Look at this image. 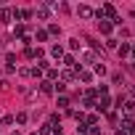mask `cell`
Segmentation results:
<instances>
[{"label": "cell", "mask_w": 135, "mask_h": 135, "mask_svg": "<svg viewBox=\"0 0 135 135\" xmlns=\"http://www.w3.org/2000/svg\"><path fill=\"white\" fill-rule=\"evenodd\" d=\"M74 74H77V80H80V82H85V85H90V82H93V72L82 69V66H77V69H74Z\"/></svg>", "instance_id": "1"}, {"label": "cell", "mask_w": 135, "mask_h": 135, "mask_svg": "<svg viewBox=\"0 0 135 135\" xmlns=\"http://www.w3.org/2000/svg\"><path fill=\"white\" fill-rule=\"evenodd\" d=\"M122 114H124V119H132L135 117V101H124L122 103Z\"/></svg>", "instance_id": "2"}, {"label": "cell", "mask_w": 135, "mask_h": 135, "mask_svg": "<svg viewBox=\"0 0 135 135\" xmlns=\"http://www.w3.org/2000/svg\"><path fill=\"white\" fill-rule=\"evenodd\" d=\"M98 29H101V35H111V29H114V24H111L109 19H98Z\"/></svg>", "instance_id": "3"}, {"label": "cell", "mask_w": 135, "mask_h": 135, "mask_svg": "<svg viewBox=\"0 0 135 135\" xmlns=\"http://www.w3.org/2000/svg\"><path fill=\"white\" fill-rule=\"evenodd\" d=\"M77 13H80V19H93V16H95V11H93L90 6H80Z\"/></svg>", "instance_id": "4"}, {"label": "cell", "mask_w": 135, "mask_h": 135, "mask_svg": "<svg viewBox=\"0 0 135 135\" xmlns=\"http://www.w3.org/2000/svg\"><path fill=\"white\" fill-rule=\"evenodd\" d=\"M72 80H77L74 69H64V72H61V82H72Z\"/></svg>", "instance_id": "5"}, {"label": "cell", "mask_w": 135, "mask_h": 135, "mask_svg": "<svg viewBox=\"0 0 135 135\" xmlns=\"http://www.w3.org/2000/svg\"><path fill=\"white\" fill-rule=\"evenodd\" d=\"M32 13H35L40 21H45V19H48V6H40V8H37V11H32Z\"/></svg>", "instance_id": "6"}, {"label": "cell", "mask_w": 135, "mask_h": 135, "mask_svg": "<svg viewBox=\"0 0 135 135\" xmlns=\"http://www.w3.org/2000/svg\"><path fill=\"white\" fill-rule=\"evenodd\" d=\"M82 61H85V64H93V66L98 64V58H95V53H93V50H88V53H82Z\"/></svg>", "instance_id": "7"}, {"label": "cell", "mask_w": 135, "mask_h": 135, "mask_svg": "<svg viewBox=\"0 0 135 135\" xmlns=\"http://www.w3.org/2000/svg\"><path fill=\"white\" fill-rule=\"evenodd\" d=\"M40 93H45V95H50V93H53V82H48V80H42V82H40Z\"/></svg>", "instance_id": "8"}, {"label": "cell", "mask_w": 135, "mask_h": 135, "mask_svg": "<svg viewBox=\"0 0 135 135\" xmlns=\"http://www.w3.org/2000/svg\"><path fill=\"white\" fill-rule=\"evenodd\" d=\"M48 37H50V35H48V29H37V32H35V40H37V42H45Z\"/></svg>", "instance_id": "9"}, {"label": "cell", "mask_w": 135, "mask_h": 135, "mask_svg": "<svg viewBox=\"0 0 135 135\" xmlns=\"http://www.w3.org/2000/svg\"><path fill=\"white\" fill-rule=\"evenodd\" d=\"M50 56H53L56 61H58V58H64V48H61V45H53V48H50Z\"/></svg>", "instance_id": "10"}, {"label": "cell", "mask_w": 135, "mask_h": 135, "mask_svg": "<svg viewBox=\"0 0 135 135\" xmlns=\"http://www.w3.org/2000/svg\"><path fill=\"white\" fill-rule=\"evenodd\" d=\"M117 53H119L122 58H124V56H130V42H122V45L117 48Z\"/></svg>", "instance_id": "11"}, {"label": "cell", "mask_w": 135, "mask_h": 135, "mask_svg": "<svg viewBox=\"0 0 135 135\" xmlns=\"http://www.w3.org/2000/svg\"><path fill=\"white\" fill-rule=\"evenodd\" d=\"M27 119H29V114H27V111H19V114L13 117V122H16V124H24Z\"/></svg>", "instance_id": "12"}, {"label": "cell", "mask_w": 135, "mask_h": 135, "mask_svg": "<svg viewBox=\"0 0 135 135\" xmlns=\"http://www.w3.org/2000/svg\"><path fill=\"white\" fill-rule=\"evenodd\" d=\"M132 127H135V124H132V119H122V124H119V130H122V132H130Z\"/></svg>", "instance_id": "13"}, {"label": "cell", "mask_w": 135, "mask_h": 135, "mask_svg": "<svg viewBox=\"0 0 135 135\" xmlns=\"http://www.w3.org/2000/svg\"><path fill=\"white\" fill-rule=\"evenodd\" d=\"M37 135H53V124H48V122H45V124L37 130Z\"/></svg>", "instance_id": "14"}, {"label": "cell", "mask_w": 135, "mask_h": 135, "mask_svg": "<svg viewBox=\"0 0 135 135\" xmlns=\"http://www.w3.org/2000/svg\"><path fill=\"white\" fill-rule=\"evenodd\" d=\"M45 77H48V82H53V80L58 77V69H56V66H50V69L45 72Z\"/></svg>", "instance_id": "15"}, {"label": "cell", "mask_w": 135, "mask_h": 135, "mask_svg": "<svg viewBox=\"0 0 135 135\" xmlns=\"http://www.w3.org/2000/svg\"><path fill=\"white\" fill-rule=\"evenodd\" d=\"M93 72H95V74H106V66H103V61H98V64L93 66Z\"/></svg>", "instance_id": "16"}, {"label": "cell", "mask_w": 135, "mask_h": 135, "mask_svg": "<svg viewBox=\"0 0 135 135\" xmlns=\"http://www.w3.org/2000/svg\"><path fill=\"white\" fill-rule=\"evenodd\" d=\"M29 74H32V77H37V80H40V77H42V74H45V72H42V69H40V66H32V69H29Z\"/></svg>", "instance_id": "17"}, {"label": "cell", "mask_w": 135, "mask_h": 135, "mask_svg": "<svg viewBox=\"0 0 135 135\" xmlns=\"http://www.w3.org/2000/svg\"><path fill=\"white\" fill-rule=\"evenodd\" d=\"M11 19V11L8 8H0V21H8Z\"/></svg>", "instance_id": "18"}, {"label": "cell", "mask_w": 135, "mask_h": 135, "mask_svg": "<svg viewBox=\"0 0 135 135\" xmlns=\"http://www.w3.org/2000/svg\"><path fill=\"white\" fill-rule=\"evenodd\" d=\"M58 32H61L58 24H48V35H58Z\"/></svg>", "instance_id": "19"}, {"label": "cell", "mask_w": 135, "mask_h": 135, "mask_svg": "<svg viewBox=\"0 0 135 135\" xmlns=\"http://www.w3.org/2000/svg\"><path fill=\"white\" fill-rule=\"evenodd\" d=\"M53 93H61V95H64V93H66V85H64V82H58V85H53Z\"/></svg>", "instance_id": "20"}, {"label": "cell", "mask_w": 135, "mask_h": 135, "mask_svg": "<svg viewBox=\"0 0 135 135\" xmlns=\"http://www.w3.org/2000/svg\"><path fill=\"white\" fill-rule=\"evenodd\" d=\"M58 106H61V109H69V98L61 95V98H58Z\"/></svg>", "instance_id": "21"}, {"label": "cell", "mask_w": 135, "mask_h": 135, "mask_svg": "<svg viewBox=\"0 0 135 135\" xmlns=\"http://www.w3.org/2000/svg\"><path fill=\"white\" fill-rule=\"evenodd\" d=\"M13 37H24V27H21V24H16V29H13Z\"/></svg>", "instance_id": "22"}, {"label": "cell", "mask_w": 135, "mask_h": 135, "mask_svg": "<svg viewBox=\"0 0 135 135\" xmlns=\"http://www.w3.org/2000/svg\"><path fill=\"white\" fill-rule=\"evenodd\" d=\"M58 122H61V117H58V114H50V119H48V124H53V127H56Z\"/></svg>", "instance_id": "23"}, {"label": "cell", "mask_w": 135, "mask_h": 135, "mask_svg": "<svg viewBox=\"0 0 135 135\" xmlns=\"http://www.w3.org/2000/svg\"><path fill=\"white\" fill-rule=\"evenodd\" d=\"M106 48H119V40H111V37H109V40H106Z\"/></svg>", "instance_id": "24"}, {"label": "cell", "mask_w": 135, "mask_h": 135, "mask_svg": "<svg viewBox=\"0 0 135 135\" xmlns=\"http://www.w3.org/2000/svg\"><path fill=\"white\" fill-rule=\"evenodd\" d=\"M69 48H72V50H77V48H80V40H77V37H74V40H69Z\"/></svg>", "instance_id": "25"}, {"label": "cell", "mask_w": 135, "mask_h": 135, "mask_svg": "<svg viewBox=\"0 0 135 135\" xmlns=\"http://www.w3.org/2000/svg\"><path fill=\"white\" fill-rule=\"evenodd\" d=\"M53 135H64V132H61V127H53Z\"/></svg>", "instance_id": "26"}, {"label": "cell", "mask_w": 135, "mask_h": 135, "mask_svg": "<svg viewBox=\"0 0 135 135\" xmlns=\"http://www.w3.org/2000/svg\"><path fill=\"white\" fill-rule=\"evenodd\" d=\"M114 135H127V132H122V130H117V132H114Z\"/></svg>", "instance_id": "27"}, {"label": "cell", "mask_w": 135, "mask_h": 135, "mask_svg": "<svg viewBox=\"0 0 135 135\" xmlns=\"http://www.w3.org/2000/svg\"><path fill=\"white\" fill-rule=\"evenodd\" d=\"M11 135H21V132H19V130H13V132H11Z\"/></svg>", "instance_id": "28"}, {"label": "cell", "mask_w": 135, "mask_h": 135, "mask_svg": "<svg viewBox=\"0 0 135 135\" xmlns=\"http://www.w3.org/2000/svg\"><path fill=\"white\" fill-rule=\"evenodd\" d=\"M32 135H37V132H32Z\"/></svg>", "instance_id": "29"}, {"label": "cell", "mask_w": 135, "mask_h": 135, "mask_svg": "<svg viewBox=\"0 0 135 135\" xmlns=\"http://www.w3.org/2000/svg\"><path fill=\"white\" fill-rule=\"evenodd\" d=\"M132 66H135V64H132Z\"/></svg>", "instance_id": "30"}]
</instances>
